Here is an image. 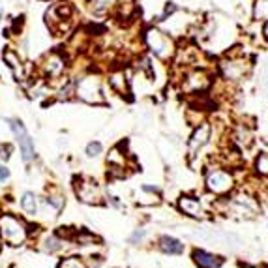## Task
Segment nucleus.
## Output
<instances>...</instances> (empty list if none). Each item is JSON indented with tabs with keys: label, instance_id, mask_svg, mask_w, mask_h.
Masks as SVG:
<instances>
[{
	"label": "nucleus",
	"instance_id": "nucleus-13",
	"mask_svg": "<svg viewBox=\"0 0 268 268\" xmlns=\"http://www.w3.org/2000/svg\"><path fill=\"white\" fill-rule=\"evenodd\" d=\"M75 193L83 202L88 204H101L104 202V193L98 182L92 178H77L75 180Z\"/></svg>",
	"mask_w": 268,
	"mask_h": 268
},
{
	"label": "nucleus",
	"instance_id": "nucleus-1",
	"mask_svg": "<svg viewBox=\"0 0 268 268\" xmlns=\"http://www.w3.org/2000/svg\"><path fill=\"white\" fill-rule=\"evenodd\" d=\"M105 75L98 70L83 71L75 77V99H81L88 105H105L107 94H105Z\"/></svg>",
	"mask_w": 268,
	"mask_h": 268
},
{
	"label": "nucleus",
	"instance_id": "nucleus-25",
	"mask_svg": "<svg viewBox=\"0 0 268 268\" xmlns=\"http://www.w3.org/2000/svg\"><path fill=\"white\" fill-rule=\"evenodd\" d=\"M58 268H88L87 263L79 257H68L62 259V263L58 264Z\"/></svg>",
	"mask_w": 268,
	"mask_h": 268
},
{
	"label": "nucleus",
	"instance_id": "nucleus-27",
	"mask_svg": "<svg viewBox=\"0 0 268 268\" xmlns=\"http://www.w3.org/2000/svg\"><path fill=\"white\" fill-rule=\"evenodd\" d=\"M145 236H147V231L145 229H135L133 231V235L130 236V242H132V244H137V242H141Z\"/></svg>",
	"mask_w": 268,
	"mask_h": 268
},
{
	"label": "nucleus",
	"instance_id": "nucleus-23",
	"mask_svg": "<svg viewBox=\"0 0 268 268\" xmlns=\"http://www.w3.org/2000/svg\"><path fill=\"white\" fill-rule=\"evenodd\" d=\"M42 244H44L42 248H44L45 252H49V253L58 252V250L62 248V240H60V238H56V236H53V235H47V236H45Z\"/></svg>",
	"mask_w": 268,
	"mask_h": 268
},
{
	"label": "nucleus",
	"instance_id": "nucleus-32",
	"mask_svg": "<svg viewBox=\"0 0 268 268\" xmlns=\"http://www.w3.org/2000/svg\"><path fill=\"white\" fill-rule=\"evenodd\" d=\"M242 268H252V266H242Z\"/></svg>",
	"mask_w": 268,
	"mask_h": 268
},
{
	"label": "nucleus",
	"instance_id": "nucleus-28",
	"mask_svg": "<svg viewBox=\"0 0 268 268\" xmlns=\"http://www.w3.org/2000/svg\"><path fill=\"white\" fill-rule=\"evenodd\" d=\"M8 178H10V169L0 163V182H6Z\"/></svg>",
	"mask_w": 268,
	"mask_h": 268
},
{
	"label": "nucleus",
	"instance_id": "nucleus-29",
	"mask_svg": "<svg viewBox=\"0 0 268 268\" xmlns=\"http://www.w3.org/2000/svg\"><path fill=\"white\" fill-rule=\"evenodd\" d=\"M263 38H264V42L268 44V21L263 23Z\"/></svg>",
	"mask_w": 268,
	"mask_h": 268
},
{
	"label": "nucleus",
	"instance_id": "nucleus-33",
	"mask_svg": "<svg viewBox=\"0 0 268 268\" xmlns=\"http://www.w3.org/2000/svg\"><path fill=\"white\" fill-rule=\"evenodd\" d=\"M0 248H2V240H0Z\"/></svg>",
	"mask_w": 268,
	"mask_h": 268
},
{
	"label": "nucleus",
	"instance_id": "nucleus-2",
	"mask_svg": "<svg viewBox=\"0 0 268 268\" xmlns=\"http://www.w3.org/2000/svg\"><path fill=\"white\" fill-rule=\"evenodd\" d=\"M142 45L147 47L150 55H154V58H158L165 64H169L175 58V38L165 32L163 28H159V25H150L142 30Z\"/></svg>",
	"mask_w": 268,
	"mask_h": 268
},
{
	"label": "nucleus",
	"instance_id": "nucleus-10",
	"mask_svg": "<svg viewBox=\"0 0 268 268\" xmlns=\"http://www.w3.org/2000/svg\"><path fill=\"white\" fill-rule=\"evenodd\" d=\"M210 139H212V124L207 120L199 122L193 133L190 135V139H188V159L193 161L197 158L199 154L210 145Z\"/></svg>",
	"mask_w": 268,
	"mask_h": 268
},
{
	"label": "nucleus",
	"instance_id": "nucleus-22",
	"mask_svg": "<svg viewBox=\"0 0 268 268\" xmlns=\"http://www.w3.org/2000/svg\"><path fill=\"white\" fill-rule=\"evenodd\" d=\"M255 173L268 178V152H261L255 159Z\"/></svg>",
	"mask_w": 268,
	"mask_h": 268
},
{
	"label": "nucleus",
	"instance_id": "nucleus-20",
	"mask_svg": "<svg viewBox=\"0 0 268 268\" xmlns=\"http://www.w3.org/2000/svg\"><path fill=\"white\" fill-rule=\"evenodd\" d=\"M252 15L255 21H268V0H253Z\"/></svg>",
	"mask_w": 268,
	"mask_h": 268
},
{
	"label": "nucleus",
	"instance_id": "nucleus-24",
	"mask_svg": "<svg viewBox=\"0 0 268 268\" xmlns=\"http://www.w3.org/2000/svg\"><path fill=\"white\" fill-rule=\"evenodd\" d=\"M104 152V145L99 141H90L87 145V148H85V154H87V158H98L99 154Z\"/></svg>",
	"mask_w": 268,
	"mask_h": 268
},
{
	"label": "nucleus",
	"instance_id": "nucleus-30",
	"mask_svg": "<svg viewBox=\"0 0 268 268\" xmlns=\"http://www.w3.org/2000/svg\"><path fill=\"white\" fill-rule=\"evenodd\" d=\"M2 19H4V10H2V6H0V23H2Z\"/></svg>",
	"mask_w": 268,
	"mask_h": 268
},
{
	"label": "nucleus",
	"instance_id": "nucleus-14",
	"mask_svg": "<svg viewBox=\"0 0 268 268\" xmlns=\"http://www.w3.org/2000/svg\"><path fill=\"white\" fill-rule=\"evenodd\" d=\"M105 85L111 88V92H115L120 98H130V77H128L124 68H113L111 71H107L105 75Z\"/></svg>",
	"mask_w": 268,
	"mask_h": 268
},
{
	"label": "nucleus",
	"instance_id": "nucleus-12",
	"mask_svg": "<svg viewBox=\"0 0 268 268\" xmlns=\"http://www.w3.org/2000/svg\"><path fill=\"white\" fill-rule=\"evenodd\" d=\"M2 62L6 64V68L11 71V75L15 77L17 81H27L30 73H28V66L27 62L23 60V56L19 55V51L15 47H4L2 49Z\"/></svg>",
	"mask_w": 268,
	"mask_h": 268
},
{
	"label": "nucleus",
	"instance_id": "nucleus-11",
	"mask_svg": "<svg viewBox=\"0 0 268 268\" xmlns=\"http://www.w3.org/2000/svg\"><path fill=\"white\" fill-rule=\"evenodd\" d=\"M259 212V204L248 193H238L227 201V214L236 218H255Z\"/></svg>",
	"mask_w": 268,
	"mask_h": 268
},
{
	"label": "nucleus",
	"instance_id": "nucleus-16",
	"mask_svg": "<svg viewBox=\"0 0 268 268\" xmlns=\"http://www.w3.org/2000/svg\"><path fill=\"white\" fill-rule=\"evenodd\" d=\"M192 259L197 268H221L225 263L223 257L214 255V253L210 252H204V250H193Z\"/></svg>",
	"mask_w": 268,
	"mask_h": 268
},
{
	"label": "nucleus",
	"instance_id": "nucleus-7",
	"mask_svg": "<svg viewBox=\"0 0 268 268\" xmlns=\"http://www.w3.org/2000/svg\"><path fill=\"white\" fill-rule=\"evenodd\" d=\"M236 186L235 175L227 169H221V167H214L207 173L204 176V188L207 192H210L212 195H218V197H225L229 195Z\"/></svg>",
	"mask_w": 268,
	"mask_h": 268
},
{
	"label": "nucleus",
	"instance_id": "nucleus-18",
	"mask_svg": "<svg viewBox=\"0 0 268 268\" xmlns=\"http://www.w3.org/2000/svg\"><path fill=\"white\" fill-rule=\"evenodd\" d=\"M159 250L163 253H167V255H182L184 250H186V246H184L178 238H175V236L165 235L159 238Z\"/></svg>",
	"mask_w": 268,
	"mask_h": 268
},
{
	"label": "nucleus",
	"instance_id": "nucleus-26",
	"mask_svg": "<svg viewBox=\"0 0 268 268\" xmlns=\"http://www.w3.org/2000/svg\"><path fill=\"white\" fill-rule=\"evenodd\" d=\"M11 152H13V147H11V145H8V142L0 145V159H2V161H8V159L11 158Z\"/></svg>",
	"mask_w": 268,
	"mask_h": 268
},
{
	"label": "nucleus",
	"instance_id": "nucleus-31",
	"mask_svg": "<svg viewBox=\"0 0 268 268\" xmlns=\"http://www.w3.org/2000/svg\"><path fill=\"white\" fill-rule=\"evenodd\" d=\"M42 2H55V0H42Z\"/></svg>",
	"mask_w": 268,
	"mask_h": 268
},
{
	"label": "nucleus",
	"instance_id": "nucleus-3",
	"mask_svg": "<svg viewBox=\"0 0 268 268\" xmlns=\"http://www.w3.org/2000/svg\"><path fill=\"white\" fill-rule=\"evenodd\" d=\"M70 53L66 49H53L42 56V60L36 66V75L49 81L55 87L56 83H60L64 77L70 75Z\"/></svg>",
	"mask_w": 268,
	"mask_h": 268
},
{
	"label": "nucleus",
	"instance_id": "nucleus-17",
	"mask_svg": "<svg viewBox=\"0 0 268 268\" xmlns=\"http://www.w3.org/2000/svg\"><path fill=\"white\" fill-rule=\"evenodd\" d=\"M231 141L238 148H250L253 145V132L246 124H238L231 133Z\"/></svg>",
	"mask_w": 268,
	"mask_h": 268
},
{
	"label": "nucleus",
	"instance_id": "nucleus-4",
	"mask_svg": "<svg viewBox=\"0 0 268 268\" xmlns=\"http://www.w3.org/2000/svg\"><path fill=\"white\" fill-rule=\"evenodd\" d=\"M77 15V8L70 0H58L51 4L45 11V25L55 36H64V34L73 30V19Z\"/></svg>",
	"mask_w": 268,
	"mask_h": 268
},
{
	"label": "nucleus",
	"instance_id": "nucleus-6",
	"mask_svg": "<svg viewBox=\"0 0 268 268\" xmlns=\"http://www.w3.org/2000/svg\"><path fill=\"white\" fill-rule=\"evenodd\" d=\"M212 87V75L208 73L207 70L202 68H188L184 70V75H182L180 88L184 94H190V96H202L207 94Z\"/></svg>",
	"mask_w": 268,
	"mask_h": 268
},
{
	"label": "nucleus",
	"instance_id": "nucleus-8",
	"mask_svg": "<svg viewBox=\"0 0 268 268\" xmlns=\"http://www.w3.org/2000/svg\"><path fill=\"white\" fill-rule=\"evenodd\" d=\"M8 122V128H10V132L13 133L15 137L17 145H19V150H21V158L25 163H30L34 158H36V145H34V139L30 137L28 130L25 128L21 118H6Z\"/></svg>",
	"mask_w": 268,
	"mask_h": 268
},
{
	"label": "nucleus",
	"instance_id": "nucleus-19",
	"mask_svg": "<svg viewBox=\"0 0 268 268\" xmlns=\"http://www.w3.org/2000/svg\"><path fill=\"white\" fill-rule=\"evenodd\" d=\"M85 2H87L88 11L94 15H107L118 4V0H85Z\"/></svg>",
	"mask_w": 268,
	"mask_h": 268
},
{
	"label": "nucleus",
	"instance_id": "nucleus-9",
	"mask_svg": "<svg viewBox=\"0 0 268 268\" xmlns=\"http://www.w3.org/2000/svg\"><path fill=\"white\" fill-rule=\"evenodd\" d=\"M0 238L10 246H23L27 240V227L15 216H0Z\"/></svg>",
	"mask_w": 268,
	"mask_h": 268
},
{
	"label": "nucleus",
	"instance_id": "nucleus-15",
	"mask_svg": "<svg viewBox=\"0 0 268 268\" xmlns=\"http://www.w3.org/2000/svg\"><path fill=\"white\" fill-rule=\"evenodd\" d=\"M178 210L193 219L207 218V212H204L202 202L199 201L197 197H192V195H182V197L178 199Z\"/></svg>",
	"mask_w": 268,
	"mask_h": 268
},
{
	"label": "nucleus",
	"instance_id": "nucleus-21",
	"mask_svg": "<svg viewBox=\"0 0 268 268\" xmlns=\"http://www.w3.org/2000/svg\"><path fill=\"white\" fill-rule=\"evenodd\" d=\"M21 208L28 214V216H36V214H38V201H36V195H34L32 192L23 193Z\"/></svg>",
	"mask_w": 268,
	"mask_h": 268
},
{
	"label": "nucleus",
	"instance_id": "nucleus-5",
	"mask_svg": "<svg viewBox=\"0 0 268 268\" xmlns=\"http://www.w3.org/2000/svg\"><path fill=\"white\" fill-rule=\"evenodd\" d=\"M253 64L242 53H227L218 62V75L225 83H238L252 73Z\"/></svg>",
	"mask_w": 268,
	"mask_h": 268
}]
</instances>
